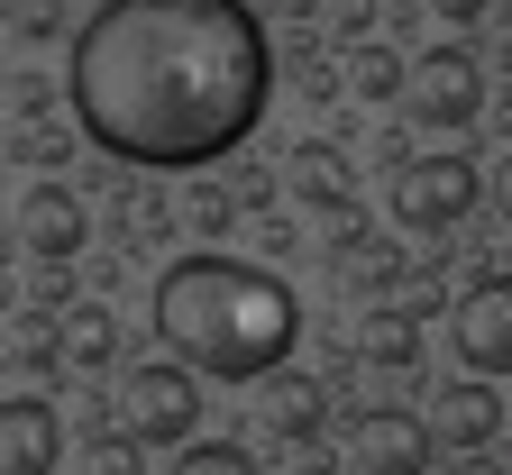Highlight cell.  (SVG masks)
Returning <instances> with one entry per match:
<instances>
[{
    "mask_svg": "<svg viewBox=\"0 0 512 475\" xmlns=\"http://www.w3.org/2000/svg\"><path fill=\"white\" fill-rule=\"evenodd\" d=\"M83 147L138 174H192L256 138L275 46L247 0H101L64 64Z\"/></svg>",
    "mask_w": 512,
    "mask_h": 475,
    "instance_id": "1",
    "label": "cell"
},
{
    "mask_svg": "<svg viewBox=\"0 0 512 475\" xmlns=\"http://www.w3.org/2000/svg\"><path fill=\"white\" fill-rule=\"evenodd\" d=\"M156 338L192 366V375H220V384H266L293 338H302V302L284 275H266V265L247 256H174L156 275Z\"/></svg>",
    "mask_w": 512,
    "mask_h": 475,
    "instance_id": "2",
    "label": "cell"
},
{
    "mask_svg": "<svg viewBox=\"0 0 512 475\" xmlns=\"http://www.w3.org/2000/svg\"><path fill=\"white\" fill-rule=\"evenodd\" d=\"M119 430L147 439V448H183L192 430H202V384L183 375V357L174 366H138L119 384Z\"/></svg>",
    "mask_w": 512,
    "mask_h": 475,
    "instance_id": "3",
    "label": "cell"
},
{
    "mask_svg": "<svg viewBox=\"0 0 512 475\" xmlns=\"http://www.w3.org/2000/svg\"><path fill=\"white\" fill-rule=\"evenodd\" d=\"M384 211H394V229H421V238L458 229L476 211V165L467 156H412L394 174V192H384Z\"/></svg>",
    "mask_w": 512,
    "mask_h": 475,
    "instance_id": "4",
    "label": "cell"
},
{
    "mask_svg": "<svg viewBox=\"0 0 512 475\" xmlns=\"http://www.w3.org/2000/svg\"><path fill=\"white\" fill-rule=\"evenodd\" d=\"M403 110H412L421 128H467V119L485 110V64H476L467 46H430V55H412Z\"/></svg>",
    "mask_w": 512,
    "mask_h": 475,
    "instance_id": "5",
    "label": "cell"
},
{
    "mask_svg": "<svg viewBox=\"0 0 512 475\" xmlns=\"http://www.w3.org/2000/svg\"><path fill=\"white\" fill-rule=\"evenodd\" d=\"M458 366L467 375H512V275H485L476 293H458Z\"/></svg>",
    "mask_w": 512,
    "mask_h": 475,
    "instance_id": "6",
    "label": "cell"
},
{
    "mask_svg": "<svg viewBox=\"0 0 512 475\" xmlns=\"http://www.w3.org/2000/svg\"><path fill=\"white\" fill-rule=\"evenodd\" d=\"M430 448H439V430L412 421V412H357L348 421L357 475H430Z\"/></svg>",
    "mask_w": 512,
    "mask_h": 475,
    "instance_id": "7",
    "label": "cell"
},
{
    "mask_svg": "<svg viewBox=\"0 0 512 475\" xmlns=\"http://www.w3.org/2000/svg\"><path fill=\"white\" fill-rule=\"evenodd\" d=\"M421 421L439 430V448L485 457V448L503 439V393H494V375H458V384H439V393H430V412H421Z\"/></svg>",
    "mask_w": 512,
    "mask_h": 475,
    "instance_id": "8",
    "label": "cell"
},
{
    "mask_svg": "<svg viewBox=\"0 0 512 475\" xmlns=\"http://www.w3.org/2000/svg\"><path fill=\"white\" fill-rule=\"evenodd\" d=\"M256 430L266 439H320L330 430V384L302 375V366H275L266 384H256Z\"/></svg>",
    "mask_w": 512,
    "mask_h": 475,
    "instance_id": "9",
    "label": "cell"
},
{
    "mask_svg": "<svg viewBox=\"0 0 512 475\" xmlns=\"http://www.w3.org/2000/svg\"><path fill=\"white\" fill-rule=\"evenodd\" d=\"M83 238H92V220H83V201L64 192V183L19 192V247H28V256L64 265V256H83Z\"/></svg>",
    "mask_w": 512,
    "mask_h": 475,
    "instance_id": "10",
    "label": "cell"
},
{
    "mask_svg": "<svg viewBox=\"0 0 512 475\" xmlns=\"http://www.w3.org/2000/svg\"><path fill=\"white\" fill-rule=\"evenodd\" d=\"M0 475H55V412L28 393L0 402Z\"/></svg>",
    "mask_w": 512,
    "mask_h": 475,
    "instance_id": "11",
    "label": "cell"
},
{
    "mask_svg": "<svg viewBox=\"0 0 512 475\" xmlns=\"http://www.w3.org/2000/svg\"><path fill=\"white\" fill-rule=\"evenodd\" d=\"M357 357L366 366H384V375H403V366H421V320L394 302V311H375L366 329H357Z\"/></svg>",
    "mask_w": 512,
    "mask_h": 475,
    "instance_id": "12",
    "label": "cell"
},
{
    "mask_svg": "<svg viewBox=\"0 0 512 475\" xmlns=\"http://www.w3.org/2000/svg\"><path fill=\"white\" fill-rule=\"evenodd\" d=\"M64 366H83V375L119 366V320L101 302H74V320H64Z\"/></svg>",
    "mask_w": 512,
    "mask_h": 475,
    "instance_id": "13",
    "label": "cell"
},
{
    "mask_svg": "<svg viewBox=\"0 0 512 475\" xmlns=\"http://www.w3.org/2000/svg\"><path fill=\"white\" fill-rule=\"evenodd\" d=\"M348 83H357L366 101H403V83H412V64H403L394 46H357V55H348Z\"/></svg>",
    "mask_w": 512,
    "mask_h": 475,
    "instance_id": "14",
    "label": "cell"
},
{
    "mask_svg": "<svg viewBox=\"0 0 512 475\" xmlns=\"http://www.w3.org/2000/svg\"><path fill=\"white\" fill-rule=\"evenodd\" d=\"M339 265H348L357 293H403V247H384V238H357Z\"/></svg>",
    "mask_w": 512,
    "mask_h": 475,
    "instance_id": "15",
    "label": "cell"
},
{
    "mask_svg": "<svg viewBox=\"0 0 512 475\" xmlns=\"http://www.w3.org/2000/svg\"><path fill=\"white\" fill-rule=\"evenodd\" d=\"M174 475H256V457H247L238 439H192V448L174 457Z\"/></svg>",
    "mask_w": 512,
    "mask_h": 475,
    "instance_id": "16",
    "label": "cell"
},
{
    "mask_svg": "<svg viewBox=\"0 0 512 475\" xmlns=\"http://www.w3.org/2000/svg\"><path fill=\"white\" fill-rule=\"evenodd\" d=\"M229 211H238V201H229L220 183H192V192H183V229H202V238H220V229H238Z\"/></svg>",
    "mask_w": 512,
    "mask_h": 475,
    "instance_id": "17",
    "label": "cell"
},
{
    "mask_svg": "<svg viewBox=\"0 0 512 475\" xmlns=\"http://www.w3.org/2000/svg\"><path fill=\"white\" fill-rule=\"evenodd\" d=\"M293 183H302L311 201H348V165H339V156H320V147L293 165Z\"/></svg>",
    "mask_w": 512,
    "mask_h": 475,
    "instance_id": "18",
    "label": "cell"
},
{
    "mask_svg": "<svg viewBox=\"0 0 512 475\" xmlns=\"http://www.w3.org/2000/svg\"><path fill=\"white\" fill-rule=\"evenodd\" d=\"M138 448H147V439H128V430H119V439H92L83 475H147V457H138Z\"/></svg>",
    "mask_w": 512,
    "mask_h": 475,
    "instance_id": "19",
    "label": "cell"
},
{
    "mask_svg": "<svg viewBox=\"0 0 512 475\" xmlns=\"http://www.w3.org/2000/svg\"><path fill=\"white\" fill-rule=\"evenodd\" d=\"M394 302H403V311H412V320H421V311H439V302H448V293H439V275H412V284H403V293H394Z\"/></svg>",
    "mask_w": 512,
    "mask_h": 475,
    "instance_id": "20",
    "label": "cell"
},
{
    "mask_svg": "<svg viewBox=\"0 0 512 475\" xmlns=\"http://www.w3.org/2000/svg\"><path fill=\"white\" fill-rule=\"evenodd\" d=\"M10 28H19V37H46V28H55V0H19Z\"/></svg>",
    "mask_w": 512,
    "mask_h": 475,
    "instance_id": "21",
    "label": "cell"
},
{
    "mask_svg": "<svg viewBox=\"0 0 512 475\" xmlns=\"http://www.w3.org/2000/svg\"><path fill=\"white\" fill-rule=\"evenodd\" d=\"M330 28L339 37H366V0H330Z\"/></svg>",
    "mask_w": 512,
    "mask_h": 475,
    "instance_id": "22",
    "label": "cell"
},
{
    "mask_svg": "<svg viewBox=\"0 0 512 475\" xmlns=\"http://www.w3.org/2000/svg\"><path fill=\"white\" fill-rule=\"evenodd\" d=\"M485 192H494V211H503V229H512V156L494 165V183H485Z\"/></svg>",
    "mask_w": 512,
    "mask_h": 475,
    "instance_id": "23",
    "label": "cell"
},
{
    "mask_svg": "<svg viewBox=\"0 0 512 475\" xmlns=\"http://www.w3.org/2000/svg\"><path fill=\"white\" fill-rule=\"evenodd\" d=\"M439 19H458V28H467V19H485V0H439Z\"/></svg>",
    "mask_w": 512,
    "mask_h": 475,
    "instance_id": "24",
    "label": "cell"
},
{
    "mask_svg": "<svg viewBox=\"0 0 512 475\" xmlns=\"http://www.w3.org/2000/svg\"><path fill=\"white\" fill-rule=\"evenodd\" d=\"M485 457H494V466H503V475H512V439H494V448H485Z\"/></svg>",
    "mask_w": 512,
    "mask_h": 475,
    "instance_id": "25",
    "label": "cell"
},
{
    "mask_svg": "<svg viewBox=\"0 0 512 475\" xmlns=\"http://www.w3.org/2000/svg\"><path fill=\"white\" fill-rule=\"evenodd\" d=\"M458 475H503V466H494V457H476V466H458Z\"/></svg>",
    "mask_w": 512,
    "mask_h": 475,
    "instance_id": "26",
    "label": "cell"
}]
</instances>
